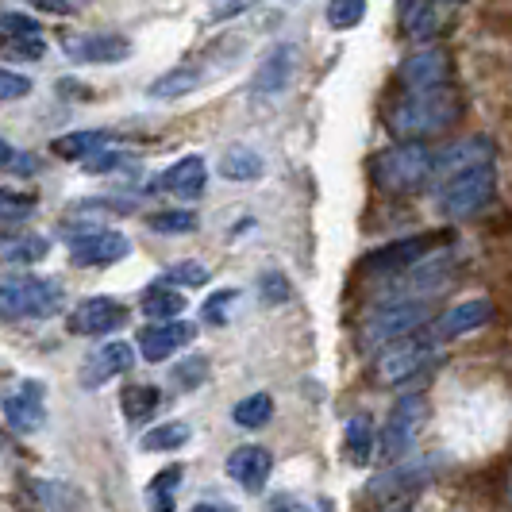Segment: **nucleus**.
Listing matches in <instances>:
<instances>
[{
    "mask_svg": "<svg viewBox=\"0 0 512 512\" xmlns=\"http://www.w3.org/2000/svg\"><path fill=\"white\" fill-rule=\"evenodd\" d=\"M270 512H308L305 505H297V501H289V497H282L278 505H270Z\"/></svg>",
    "mask_w": 512,
    "mask_h": 512,
    "instance_id": "obj_43",
    "label": "nucleus"
},
{
    "mask_svg": "<svg viewBox=\"0 0 512 512\" xmlns=\"http://www.w3.org/2000/svg\"><path fill=\"white\" fill-rule=\"evenodd\" d=\"M424 320H428V305H420V301L385 305L366 320V328H362V343H366V347L393 343V339H401V335H412Z\"/></svg>",
    "mask_w": 512,
    "mask_h": 512,
    "instance_id": "obj_7",
    "label": "nucleus"
},
{
    "mask_svg": "<svg viewBox=\"0 0 512 512\" xmlns=\"http://www.w3.org/2000/svg\"><path fill=\"white\" fill-rule=\"evenodd\" d=\"M31 212H35V197L0 189V220H27Z\"/></svg>",
    "mask_w": 512,
    "mask_h": 512,
    "instance_id": "obj_36",
    "label": "nucleus"
},
{
    "mask_svg": "<svg viewBox=\"0 0 512 512\" xmlns=\"http://www.w3.org/2000/svg\"><path fill=\"white\" fill-rule=\"evenodd\" d=\"M478 166H493V143L486 135H474V139H462L455 147L436 154V166H432V181H447L466 174V170H478Z\"/></svg>",
    "mask_w": 512,
    "mask_h": 512,
    "instance_id": "obj_11",
    "label": "nucleus"
},
{
    "mask_svg": "<svg viewBox=\"0 0 512 512\" xmlns=\"http://www.w3.org/2000/svg\"><path fill=\"white\" fill-rule=\"evenodd\" d=\"M401 85H405V93L451 85V54L443 51V47H424V51H416L412 58H405V66H401Z\"/></svg>",
    "mask_w": 512,
    "mask_h": 512,
    "instance_id": "obj_13",
    "label": "nucleus"
},
{
    "mask_svg": "<svg viewBox=\"0 0 512 512\" xmlns=\"http://www.w3.org/2000/svg\"><path fill=\"white\" fill-rule=\"evenodd\" d=\"M462 112L459 93L451 85H436V89H416L405 93L401 101L389 108V131L405 143H424L439 131H447Z\"/></svg>",
    "mask_w": 512,
    "mask_h": 512,
    "instance_id": "obj_1",
    "label": "nucleus"
},
{
    "mask_svg": "<svg viewBox=\"0 0 512 512\" xmlns=\"http://www.w3.org/2000/svg\"><path fill=\"white\" fill-rule=\"evenodd\" d=\"M62 308V285L35 274H16L0 282V316L4 320H43Z\"/></svg>",
    "mask_w": 512,
    "mask_h": 512,
    "instance_id": "obj_3",
    "label": "nucleus"
},
{
    "mask_svg": "<svg viewBox=\"0 0 512 512\" xmlns=\"http://www.w3.org/2000/svg\"><path fill=\"white\" fill-rule=\"evenodd\" d=\"M424 416H428V405H424V397L420 393H405L393 412H389V424H385L382 432V455L389 462L405 459L409 455V447L416 443L420 436V424H424Z\"/></svg>",
    "mask_w": 512,
    "mask_h": 512,
    "instance_id": "obj_6",
    "label": "nucleus"
},
{
    "mask_svg": "<svg viewBox=\"0 0 512 512\" xmlns=\"http://www.w3.org/2000/svg\"><path fill=\"white\" fill-rule=\"evenodd\" d=\"M128 320V308L120 305L116 297H85L81 305L70 312V332L74 335H108L116 332Z\"/></svg>",
    "mask_w": 512,
    "mask_h": 512,
    "instance_id": "obj_12",
    "label": "nucleus"
},
{
    "mask_svg": "<svg viewBox=\"0 0 512 512\" xmlns=\"http://www.w3.org/2000/svg\"><path fill=\"white\" fill-rule=\"evenodd\" d=\"M493 193H497V174H493V166H478V170H466V174L451 178L439 189V208H443L451 220H466V216L482 212V208L493 201Z\"/></svg>",
    "mask_w": 512,
    "mask_h": 512,
    "instance_id": "obj_5",
    "label": "nucleus"
},
{
    "mask_svg": "<svg viewBox=\"0 0 512 512\" xmlns=\"http://www.w3.org/2000/svg\"><path fill=\"white\" fill-rule=\"evenodd\" d=\"M270 416H274V401L266 397V393H251V397H243L235 409H231V420L239 424V428H266L270 424Z\"/></svg>",
    "mask_w": 512,
    "mask_h": 512,
    "instance_id": "obj_30",
    "label": "nucleus"
},
{
    "mask_svg": "<svg viewBox=\"0 0 512 512\" xmlns=\"http://www.w3.org/2000/svg\"><path fill=\"white\" fill-rule=\"evenodd\" d=\"M401 24L412 43H428L436 35V8L432 0H405V12H401Z\"/></svg>",
    "mask_w": 512,
    "mask_h": 512,
    "instance_id": "obj_28",
    "label": "nucleus"
},
{
    "mask_svg": "<svg viewBox=\"0 0 512 512\" xmlns=\"http://www.w3.org/2000/svg\"><path fill=\"white\" fill-rule=\"evenodd\" d=\"M293 66H297V47L285 43V47H278V51L258 66L251 89H255L258 97H274V93H282L285 85H289V77H293Z\"/></svg>",
    "mask_w": 512,
    "mask_h": 512,
    "instance_id": "obj_20",
    "label": "nucleus"
},
{
    "mask_svg": "<svg viewBox=\"0 0 512 512\" xmlns=\"http://www.w3.org/2000/svg\"><path fill=\"white\" fill-rule=\"evenodd\" d=\"M131 255V243L120 235V231H81L70 239V258L74 266H112L120 258Z\"/></svg>",
    "mask_w": 512,
    "mask_h": 512,
    "instance_id": "obj_10",
    "label": "nucleus"
},
{
    "mask_svg": "<svg viewBox=\"0 0 512 512\" xmlns=\"http://www.w3.org/2000/svg\"><path fill=\"white\" fill-rule=\"evenodd\" d=\"M131 366H135V347H131V343H124V339L104 343L101 351L85 362V370H81V385L97 389V385L120 378V374H124V370H131Z\"/></svg>",
    "mask_w": 512,
    "mask_h": 512,
    "instance_id": "obj_17",
    "label": "nucleus"
},
{
    "mask_svg": "<svg viewBox=\"0 0 512 512\" xmlns=\"http://www.w3.org/2000/svg\"><path fill=\"white\" fill-rule=\"evenodd\" d=\"M47 255H51V243L43 235H8V239H0V262L31 266V262H43Z\"/></svg>",
    "mask_w": 512,
    "mask_h": 512,
    "instance_id": "obj_24",
    "label": "nucleus"
},
{
    "mask_svg": "<svg viewBox=\"0 0 512 512\" xmlns=\"http://www.w3.org/2000/svg\"><path fill=\"white\" fill-rule=\"evenodd\" d=\"M343 451H347V462H355V466L370 462V455H374V424H370V416H351L347 420Z\"/></svg>",
    "mask_w": 512,
    "mask_h": 512,
    "instance_id": "obj_27",
    "label": "nucleus"
},
{
    "mask_svg": "<svg viewBox=\"0 0 512 512\" xmlns=\"http://www.w3.org/2000/svg\"><path fill=\"white\" fill-rule=\"evenodd\" d=\"M436 239L443 235H409V239H397V243H385L378 251L362 258V270L374 274V278H385V274H405L412 270L420 258L436 247Z\"/></svg>",
    "mask_w": 512,
    "mask_h": 512,
    "instance_id": "obj_8",
    "label": "nucleus"
},
{
    "mask_svg": "<svg viewBox=\"0 0 512 512\" xmlns=\"http://www.w3.org/2000/svg\"><path fill=\"white\" fill-rule=\"evenodd\" d=\"M181 478H185V470H181L178 462H174V466H162V470L154 474L151 482H147V505H151V512H174Z\"/></svg>",
    "mask_w": 512,
    "mask_h": 512,
    "instance_id": "obj_25",
    "label": "nucleus"
},
{
    "mask_svg": "<svg viewBox=\"0 0 512 512\" xmlns=\"http://www.w3.org/2000/svg\"><path fill=\"white\" fill-rule=\"evenodd\" d=\"M62 47H66V58H74L81 66H112V62H128L131 58V39L120 31L70 35Z\"/></svg>",
    "mask_w": 512,
    "mask_h": 512,
    "instance_id": "obj_9",
    "label": "nucleus"
},
{
    "mask_svg": "<svg viewBox=\"0 0 512 512\" xmlns=\"http://www.w3.org/2000/svg\"><path fill=\"white\" fill-rule=\"evenodd\" d=\"M228 478L235 486H243L247 493H258V489L266 486V478H270V470H274V459H270V451L266 447H258V443H243V447H235L228 455Z\"/></svg>",
    "mask_w": 512,
    "mask_h": 512,
    "instance_id": "obj_14",
    "label": "nucleus"
},
{
    "mask_svg": "<svg viewBox=\"0 0 512 512\" xmlns=\"http://www.w3.org/2000/svg\"><path fill=\"white\" fill-rule=\"evenodd\" d=\"M489 320H493V305H489L486 297H470V301H462V305L447 308L436 320L432 335H436V339H455V335H470V332H478V328H486Z\"/></svg>",
    "mask_w": 512,
    "mask_h": 512,
    "instance_id": "obj_15",
    "label": "nucleus"
},
{
    "mask_svg": "<svg viewBox=\"0 0 512 512\" xmlns=\"http://www.w3.org/2000/svg\"><path fill=\"white\" fill-rule=\"evenodd\" d=\"M208 282V270L201 262H178L166 270V285H205Z\"/></svg>",
    "mask_w": 512,
    "mask_h": 512,
    "instance_id": "obj_37",
    "label": "nucleus"
},
{
    "mask_svg": "<svg viewBox=\"0 0 512 512\" xmlns=\"http://www.w3.org/2000/svg\"><path fill=\"white\" fill-rule=\"evenodd\" d=\"M31 93V81L20 74H12V70H0V101H20Z\"/></svg>",
    "mask_w": 512,
    "mask_h": 512,
    "instance_id": "obj_39",
    "label": "nucleus"
},
{
    "mask_svg": "<svg viewBox=\"0 0 512 512\" xmlns=\"http://www.w3.org/2000/svg\"><path fill=\"white\" fill-rule=\"evenodd\" d=\"M158 405H162V393L154 385H128L124 397H120V409H124L131 424H147L158 412Z\"/></svg>",
    "mask_w": 512,
    "mask_h": 512,
    "instance_id": "obj_29",
    "label": "nucleus"
},
{
    "mask_svg": "<svg viewBox=\"0 0 512 512\" xmlns=\"http://www.w3.org/2000/svg\"><path fill=\"white\" fill-rule=\"evenodd\" d=\"M216 170H220L224 181H258L266 174V162H262V154L251 151V147H231V151H224Z\"/></svg>",
    "mask_w": 512,
    "mask_h": 512,
    "instance_id": "obj_23",
    "label": "nucleus"
},
{
    "mask_svg": "<svg viewBox=\"0 0 512 512\" xmlns=\"http://www.w3.org/2000/svg\"><path fill=\"white\" fill-rule=\"evenodd\" d=\"M366 16V0H328V24L335 31H351Z\"/></svg>",
    "mask_w": 512,
    "mask_h": 512,
    "instance_id": "obj_33",
    "label": "nucleus"
},
{
    "mask_svg": "<svg viewBox=\"0 0 512 512\" xmlns=\"http://www.w3.org/2000/svg\"><path fill=\"white\" fill-rule=\"evenodd\" d=\"M189 436H193V428L185 420H170V424L151 428L139 443H143V451H178V447L189 443Z\"/></svg>",
    "mask_w": 512,
    "mask_h": 512,
    "instance_id": "obj_31",
    "label": "nucleus"
},
{
    "mask_svg": "<svg viewBox=\"0 0 512 512\" xmlns=\"http://www.w3.org/2000/svg\"><path fill=\"white\" fill-rule=\"evenodd\" d=\"M0 170H20V174H31V170H35V158L12 151V143H8V139H0Z\"/></svg>",
    "mask_w": 512,
    "mask_h": 512,
    "instance_id": "obj_40",
    "label": "nucleus"
},
{
    "mask_svg": "<svg viewBox=\"0 0 512 512\" xmlns=\"http://www.w3.org/2000/svg\"><path fill=\"white\" fill-rule=\"evenodd\" d=\"M432 166H436V154L424 143H397L378 154L370 170H374V181L389 193H416L432 181Z\"/></svg>",
    "mask_w": 512,
    "mask_h": 512,
    "instance_id": "obj_2",
    "label": "nucleus"
},
{
    "mask_svg": "<svg viewBox=\"0 0 512 512\" xmlns=\"http://www.w3.org/2000/svg\"><path fill=\"white\" fill-rule=\"evenodd\" d=\"M258 297H262V305H285V301L293 297V289L285 282V274L270 270V274L258 278Z\"/></svg>",
    "mask_w": 512,
    "mask_h": 512,
    "instance_id": "obj_35",
    "label": "nucleus"
},
{
    "mask_svg": "<svg viewBox=\"0 0 512 512\" xmlns=\"http://www.w3.org/2000/svg\"><path fill=\"white\" fill-rule=\"evenodd\" d=\"M451 4H462V0H451Z\"/></svg>",
    "mask_w": 512,
    "mask_h": 512,
    "instance_id": "obj_45",
    "label": "nucleus"
},
{
    "mask_svg": "<svg viewBox=\"0 0 512 512\" xmlns=\"http://www.w3.org/2000/svg\"><path fill=\"white\" fill-rule=\"evenodd\" d=\"M4 416L16 432H39L47 424V405H43V385L27 382L20 385V393H12L4 401Z\"/></svg>",
    "mask_w": 512,
    "mask_h": 512,
    "instance_id": "obj_18",
    "label": "nucleus"
},
{
    "mask_svg": "<svg viewBox=\"0 0 512 512\" xmlns=\"http://www.w3.org/2000/svg\"><path fill=\"white\" fill-rule=\"evenodd\" d=\"M193 512H235V509H228V505H220V501H201Z\"/></svg>",
    "mask_w": 512,
    "mask_h": 512,
    "instance_id": "obj_44",
    "label": "nucleus"
},
{
    "mask_svg": "<svg viewBox=\"0 0 512 512\" xmlns=\"http://www.w3.org/2000/svg\"><path fill=\"white\" fill-rule=\"evenodd\" d=\"M143 312L158 320V324H166V320H178L181 312H185V293L174 289V285H151L147 289V297H143Z\"/></svg>",
    "mask_w": 512,
    "mask_h": 512,
    "instance_id": "obj_26",
    "label": "nucleus"
},
{
    "mask_svg": "<svg viewBox=\"0 0 512 512\" xmlns=\"http://www.w3.org/2000/svg\"><path fill=\"white\" fill-rule=\"evenodd\" d=\"M205 374H208L205 359H189V362H181L178 370H174V382H178L181 389H189V385L205 382Z\"/></svg>",
    "mask_w": 512,
    "mask_h": 512,
    "instance_id": "obj_41",
    "label": "nucleus"
},
{
    "mask_svg": "<svg viewBox=\"0 0 512 512\" xmlns=\"http://www.w3.org/2000/svg\"><path fill=\"white\" fill-rule=\"evenodd\" d=\"M401 512H405V509H401Z\"/></svg>",
    "mask_w": 512,
    "mask_h": 512,
    "instance_id": "obj_46",
    "label": "nucleus"
},
{
    "mask_svg": "<svg viewBox=\"0 0 512 512\" xmlns=\"http://www.w3.org/2000/svg\"><path fill=\"white\" fill-rule=\"evenodd\" d=\"M51 151L66 162H89L93 154L108 151V131H70L62 139H54Z\"/></svg>",
    "mask_w": 512,
    "mask_h": 512,
    "instance_id": "obj_22",
    "label": "nucleus"
},
{
    "mask_svg": "<svg viewBox=\"0 0 512 512\" xmlns=\"http://www.w3.org/2000/svg\"><path fill=\"white\" fill-rule=\"evenodd\" d=\"M436 339V335H432ZM432 339L428 335H401V339H393V343H385L378 362H374V378L382 385H401L416 378L432 355H436V347H432Z\"/></svg>",
    "mask_w": 512,
    "mask_h": 512,
    "instance_id": "obj_4",
    "label": "nucleus"
},
{
    "mask_svg": "<svg viewBox=\"0 0 512 512\" xmlns=\"http://www.w3.org/2000/svg\"><path fill=\"white\" fill-rule=\"evenodd\" d=\"M231 301H239V293H235V289H220V293H212V297H208V305H205V320L224 324V320H228Z\"/></svg>",
    "mask_w": 512,
    "mask_h": 512,
    "instance_id": "obj_38",
    "label": "nucleus"
},
{
    "mask_svg": "<svg viewBox=\"0 0 512 512\" xmlns=\"http://www.w3.org/2000/svg\"><path fill=\"white\" fill-rule=\"evenodd\" d=\"M27 4H35L43 12H54V16H74L77 8H81V0H27Z\"/></svg>",
    "mask_w": 512,
    "mask_h": 512,
    "instance_id": "obj_42",
    "label": "nucleus"
},
{
    "mask_svg": "<svg viewBox=\"0 0 512 512\" xmlns=\"http://www.w3.org/2000/svg\"><path fill=\"white\" fill-rule=\"evenodd\" d=\"M0 35L8 43H16V39H39V24L31 16H24V12H0Z\"/></svg>",
    "mask_w": 512,
    "mask_h": 512,
    "instance_id": "obj_34",
    "label": "nucleus"
},
{
    "mask_svg": "<svg viewBox=\"0 0 512 512\" xmlns=\"http://www.w3.org/2000/svg\"><path fill=\"white\" fill-rule=\"evenodd\" d=\"M201 66H174V70H166L162 77H154L151 81V93L154 101H178V97H189L193 89H201Z\"/></svg>",
    "mask_w": 512,
    "mask_h": 512,
    "instance_id": "obj_21",
    "label": "nucleus"
},
{
    "mask_svg": "<svg viewBox=\"0 0 512 512\" xmlns=\"http://www.w3.org/2000/svg\"><path fill=\"white\" fill-rule=\"evenodd\" d=\"M193 339V324L185 320H166V324H151L139 332V355L147 362H166L174 351H181Z\"/></svg>",
    "mask_w": 512,
    "mask_h": 512,
    "instance_id": "obj_16",
    "label": "nucleus"
},
{
    "mask_svg": "<svg viewBox=\"0 0 512 512\" xmlns=\"http://www.w3.org/2000/svg\"><path fill=\"white\" fill-rule=\"evenodd\" d=\"M205 181H208L205 158L189 154V158L174 162V166L162 174V189H166V193H174V197H181V201H193V197H201V193H205Z\"/></svg>",
    "mask_w": 512,
    "mask_h": 512,
    "instance_id": "obj_19",
    "label": "nucleus"
},
{
    "mask_svg": "<svg viewBox=\"0 0 512 512\" xmlns=\"http://www.w3.org/2000/svg\"><path fill=\"white\" fill-rule=\"evenodd\" d=\"M201 216L193 208H170V212H154L147 216V228L151 231H166V235H181V231H197Z\"/></svg>",
    "mask_w": 512,
    "mask_h": 512,
    "instance_id": "obj_32",
    "label": "nucleus"
}]
</instances>
